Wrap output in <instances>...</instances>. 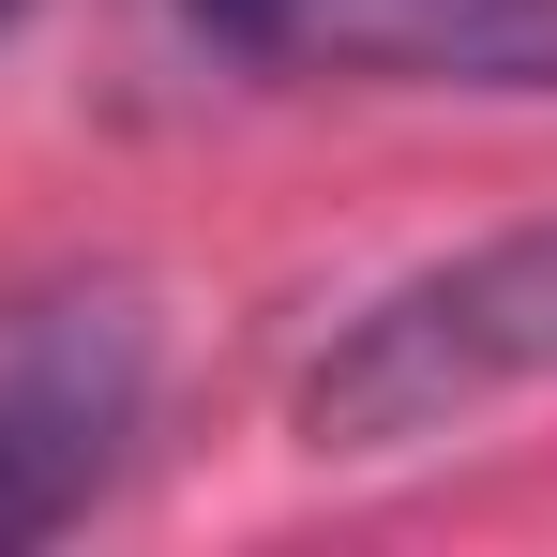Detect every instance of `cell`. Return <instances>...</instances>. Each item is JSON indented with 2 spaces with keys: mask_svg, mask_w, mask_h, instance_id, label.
Masks as SVG:
<instances>
[{
  "mask_svg": "<svg viewBox=\"0 0 557 557\" xmlns=\"http://www.w3.org/2000/svg\"><path fill=\"white\" fill-rule=\"evenodd\" d=\"M528 376H557V211L376 286L301 376V437L317 453H407V437H437Z\"/></svg>",
  "mask_w": 557,
  "mask_h": 557,
  "instance_id": "1",
  "label": "cell"
},
{
  "mask_svg": "<svg viewBox=\"0 0 557 557\" xmlns=\"http://www.w3.org/2000/svg\"><path fill=\"white\" fill-rule=\"evenodd\" d=\"M151 332L121 286H30L0 301V543H46L91 512V482L136 437Z\"/></svg>",
  "mask_w": 557,
  "mask_h": 557,
  "instance_id": "2",
  "label": "cell"
},
{
  "mask_svg": "<svg viewBox=\"0 0 557 557\" xmlns=\"http://www.w3.org/2000/svg\"><path fill=\"white\" fill-rule=\"evenodd\" d=\"M211 46L286 76H407V91H557V0H182Z\"/></svg>",
  "mask_w": 557,
  "mask_h": 557,
  "instance_id": "3",
  "label": "cell"
},
{
  "mask_svg": "<svg viewBox=\"0 0 557 557\" xmlns=\"http://www.w3.org/2000/svg\"><path fill=\"white\" fill-rule=\"evenodd\" d=\"M0 15H15V0H0Z\"/></svg>",
  "mask_w": 557,
  "mask_h": 557,
  "instance_id": "4",
  "label": "cell"
}]
</instances>
